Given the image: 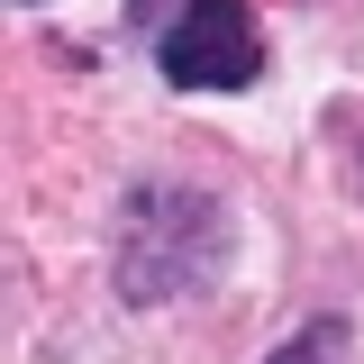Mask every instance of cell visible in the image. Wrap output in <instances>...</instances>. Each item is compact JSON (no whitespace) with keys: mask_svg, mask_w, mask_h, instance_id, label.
Returning <instances> with one entry per match:
<instances>
[{"mask_svg":"<svg viewBox=\"0 0 364 364\" xmlns=\"http://www.w3.org/2000/svg\"><path fill=\"white\" fill-rule=\"evenodd\" d=\"M155 73L173 91H246L264 73V37L246 0H182L173 28L155 37Z\"/></svg>","mask_w":364,"mask_h":364,"instance_id":"obj_1","label":"cell"},{"mask_svg":"<svg viewBox=\"0 0 364 364\" xmlns=\"http://www.w3.org/2000/svg\"><path fill=\"white\" fill-rule=\"evenodd\" d=\"M328 346H337V318H318L310 337H301V346H282L273 364H328Z\"/></svg>","mask_w":364,"mask_h":364,"instance_id":"obj_2","label":"cell"},{"mask_svg":"<svg viewBox=\"0 0 364 364\" xmlns=\"http://www.w3.org/2000/svg\"><path fill=\"white\" fill-rule=\"evenodd\" d=\"M128 9H136V18H155V9H164V0H128Z\"/></svg>","mask_w":364,"mask_h":364,"instance_id":"obj_3","label":"cell"}]
</instances>
